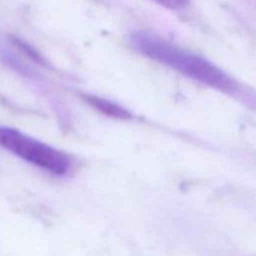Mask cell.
I'll return each mask as SVG.
<instances>
[{
  "label": "cell",
  "instance_id": "6da1fadb",
  "mask_svg": "<svg viewBox=\"0 0 256 256\" xmlns=\"http://www.w3.org/2000/svg\"><path fill=\"white\" fill-rule=\"evenodd\" d=\"M130 42L140 54L206 86L230 95L236 94L240 90L239 84L214 62L185 48L172 44L159 35L135 32L130 35Z\"/></svg>",
  "mask_w": 256,
  "mask_h": 256
},
{
  "label": "cell",
  "instance_id": "7a4b0ae2",
  "mask_svg": "<svg viewBox=\"0 0 256 256\" xmlns=\"http://www.w3.org/2000/svg\"><path fill=\"white\" fill-rule=\"evenodd\" d=\"M0 148L54 175H65L72 168V160L62 150L12 128L0 126Z\"/></svg>",
  "mask_w": 256,
  "mask_h": 256
},
{
  "label": "cell",
  "instance_id": "3957f363",
  "mask_svg": "<svg viewBox=\"0 0 256 256\" xmlns=\"http://www.w3.org/2000/svg\"><path fill=\"white\" fill-rule=\"evenodd\" d=\"M84 99L86 100L88 104H90L92 108H95L108 116L116 118V119H128L130 116L129 112L125 108L120 106V105L115 104L110 100L102 99L99 96H92V95H84Z\"/></svg>",
  "mask_w": 256,
  "mask_h": 256
},
{
  "label": "cell",
  "instance_id": "277c9868",
  "mask_svg": "<svg viewBox=\"0 0 256 256\" xmlns=\"http://www.w3.org/2000/svg\"><path fill=\"white\" fill-rule=\"evenodd\" d=\"M152 2L162 5V6L166 8V9L179 10L186 6V5L190 2V0H152Z\"/></svg>",
  "mask_w": 256,
  "mask_h": 256
}]
</instances>
